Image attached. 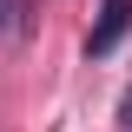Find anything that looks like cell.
I'll use <instances>...</instances> for the list:
<instances>
[{
  "mask_svg": "<svg viewBox=\"0 0 132 132\" xmlns=\"http://www.w3.org/2000/svg\"><path fill=\"white\" fill-rule=\"evenodd\" d=\"M126 27H132V0H99V20H93V33H86V60H106V53L126 40Z\"/></svg>",
  "mask_w": 132,
  "mask_h": 132,
  "instance_id": "cell-1",
  "label": "cell"
},
{
  "mask_svg": "<svg viewBox=\"0 0 132 132\" xmlns=\"http://www.w3.org/2000/svg\"><path fill=\"white\" fill-rule=\"evenodd\" d=\"M27 33V0H0V40H20Z\"/></svg>",
  "mask_w": 132,
  "mask_h": 132,
  "instance_id": "cell-2",
  "label": "cell"
},
{
  "mask_svg": "<svg viewBox=\"0 0 132 132\" xmlns=\"http://www.w3.org/2000/svg\"><path fill=\"white\" fill-rule=\"evenodd\" d=\"M119 126L132 132V86H126V93H119Z\"/></svg>",
  "mask_w": 132,
  "mask_h": 132,
  "instance_id": "cell-3",
  "label": "cell"
}]
</instances>
